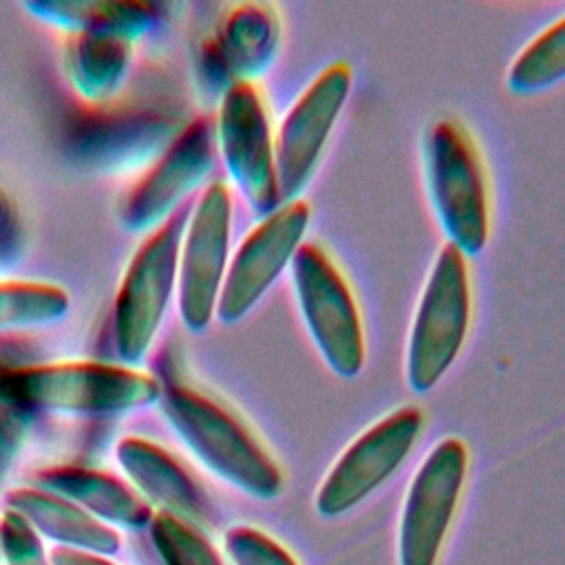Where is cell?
I'll return each instance as SVG.
<instances>
[{
    "instance_id": "obj_1",
    "label": "cell",
    "mask_w": 565,
    "mask_h": 565,
    "mask_svg": "<svg viewBox=\"0 0 565 565\" xmlns=\"http://www.w3.org/2000/svg\"><path fill=\"white\" fill-rule=\"evenodd\" d=\"M159 399L177 435L207 470L256 499L282 492L280 463L236 411L190 384H170Z\"/></svg>"
},
{
    "instance_id": "obj_2",
    "label": "cell",
    "mask_w": 565,
    "mask_h": 565,
    "mask_svg": "<svg viewBox=\"0 0 565 565\" xmlns=\"http://www.w3.org/2000/svg\"><path fill=\"white\" fill-rule=\"evenodd\" d=\"M161 397V384L128 364L53 362L4 369L0 404L73 415H119Z\"/></svg>"
},
{
    "instance_id": "obj_3",
    "label": "cell",
    "mask_w": 565,
    "mask_h": 565,
    "mask_svg": "<svg viewBox=\"0 0 565 565\" xmlns=\"http://www.w3.org/2000/svg\"><path fill=\"white\" fill-rule=\"evenodd\" d=\"M424 181L446 243L466 258L490 238L488 177L472 135L455 117L433 119L422 135Z\"/></svg>"
},
{
    "instance_id": "obj_4",
    "label": "cell",
    "mask_w": 565,
    "mask_h": 565,
    "mask_svg": "<svg viewBox=\"0 0 565 565\" xmlns=\"http://www.w3.org/2000/svg\"><path fill=\"white\" fill-rule=\"evenodd\" d=\"M472 318L468 258L444 245L422 287L406 340L404 375L413 393L433 391L459 358Z\"/></svg>"
},
{
    "instance_id": "obj_5",
    "label": "cell",
    "mask_w": 565,
    "mask_h": 565,
    "mask_svg": "<svg viewBox=\"0 0 565 565\" xmlns=\"http://www.w3.org/2000/svg\"><path fill=\"white\" fill-rule=\"evenodd\" d=\"M289 276L302 324L324 364L338 377H358L366 362L364 324L338 263L322 245L305 241L289 265Z\"/></svg>"
},
{
    "instance_id": "obj_6",
    "label": "cell",
    "mask_w": 565,
    "mask_h": 565,
    "mask_svg": "<svg viewBox=\"0 0 565 565\" xmlns=\"http://www.w3.org/2000/svg\"><path fill=\"white\" fill-rule=\"evenodd\" d=\"M185 216L174 214L139 245L128 263L115 296V347L119 358L132 366L141 362L163 322L172 294L177 291L179 249Z\"/></svg>"
},
{
    "instance_id": "obj_7",
    "label": "cell",
    "mask_w": 565,
    "mask_h": 565,
    "mask_svg": "<svg viewBox=\"0 0 565 565\" xmlns=\"http://www.w3.org/2000/svg\"><path fill=\"white\" fill-rule=\"evenodd\" d=\"M214 139L232 183L258 218L282 205L276 172V132L256 82H236L223 90Z\"/></svg>"
},
{
    "instance_id": "obj_8",
    "label": "cell",
    "mask_w": 565,
    "mask_h": 565,
    "mask_svg": "<svg viewBox=\"0 0 565 565\" xmlns=\"http://www.w3.org/2000/svg\"><path fill=\"white\" fill-rule=\"evenodd\" d=\"M424 424L417 406H399L362 430L320 481L313 497L316 512L322 519H338L369 499L408 459Z\"/></svg>"
},
{
    "instance_id": "obj_9",
    "label": "cell",
    "mask_w": 565,
    "mask_h": 565,
    "mask_svg": "<svg viewBox=\"0 0 565 565\" xmlns=\"http://www.w3.org/2000/svg\"><path fill=\"white\" fill-rule=\"evenodd\" d=\"M468 475V448L459 437H444L428 450L408 483L399 527V565H437L452 527Z\"/></svg>"
},
{
    "instance_id": "obj_10",
    "label": "cell",
    "mask_w": 565,
    "mask_h": 565,
    "mask_svg": "<svg viewBox=\"0 0 565 565\" xmlns=\"http://www.w3.org/2000/svg\"><path fill=\"white\" fill-rule=\"evenodd\" d=\"M232 194L223 181L201 192L185 221L179 249V313L185 329L199 333L216 318V305L230 265Z\"/></svg>"
},
{
    "instance_id": "obj_11",
    "label": "cell",
    "mask_w": 565,
    "mask_h": 565,
    "mask_svg": "<svg viewBox=\"0 0 565 565\" xmlns=\"http://www.w3.org/2000/svg\"><path fill=\"white\" fill-rule=\"evenodd\" d=\"M349 62L327 64L287 108L276 130V172L282 203L300 199L316 174L335 121L349 99Z\"/></svg>"
},
{
    "instance_id": "obj_12",
    "label": "cell",
    "mask_w": 565,
    "mask_h": 565,
    "mask_svg": "<svg viewBox=\"0 0 565 565\" xmlns=\"http://www.w3.org/2000/svg\"><path fill=\"white\" fill-rule=\"evenodd\" d=\"M309 221V203L296 199L260 216L245 234L230 256L216 305V318L223 324L241 322L263 300L305 243Z\"/></svg>"
},
{
    "instance_id": "obj_13",
    "label": "cell",
    "mask_w": 565,
    "mask_h": 565,
    "mask_svg": "<svg viewBox=\"0 0 565 565\" xmlns=\"http://www.w3.org/2000/svg\"><path fill=\"white\" fill-rule=\"evenodd\" d=\"M216 159L214 124L199 117L185 124L152 168L126 192L119 223L126 232H152L170 221L179 203L212 172Z\"/></svg>"
},
{
    "instance_id": "obj_14",
    "label": "cell",
    "mask_w": 565,
    "mask_h": 565,
    "mask_svg": "<svg viewBox=\"0 0 565 565\" xmlns=\"http://www.w3.org/2000/svg\"><path fill=\"white\" fill-rule=\"evenodd\" d=\"M282 44L280 13L269 2L234 4L207 44V66L227 86L254 82L278 57ZM223 88V90H225Z\"/></svg>"
},
{
    "instance_id": "obj_15",
    "label": "cell",
    "mask_w": 565,
    "mask_h": 565,
    "mask_svg": "<svg viewBox=\"0 0 565 565\" xmlns=\"http://www.w3.org/2000/svg\"><path fill=\"white\" fill-rule=\"evenodd\" d=\"M117 459L137 490L159 503L163 512L190 523H205L212 516V503L201 483L161 446L126 437L117 446Z\"/></svg>"
},
{
    "instance_id": "obj_16",
    "label": "cell",
    "mask_w": 565,
    "mask_h": 565,
    "mask_svg": "<svg viewBox=\"0 0 565 565\" xmlns=\"http://www.w3.org/2000/svg\"><path fill=\"white\" fill-rule=\"evenodd\" d=\"M174 117L163 110L115 113L90 119L73 137L77 152L97 166L130 161L135 152L152 150L163 139H172Z\"/></svg>"
},
{
    "instance_id": "obj_17",
    "label": "cell",
    "mask_w": 565,
    "mask_h": 565,
    "mask_svg": "<svg viewBox=\"0 0 565 565\" xmlns=\"http://www.w3.org/2000/svg\"><path fill=\"white\" fill-rule=\"evenodd\" d=\"M24 9L38 20L68 33H99L135 42L157 22V7L132 0H44L26 2Z\"/></svg>"
},
{
    "instance_id": "obj_18",
    "label": "cell",
    "mask_w": 565,
    "mask_h": 565,
    "mask_svg": "<svg viewBox=\"0 0 565 565\" xmlns=\"http://www.w3.org/2000/svg\"><path fill=\"white\" fill-rule=\"evenodd\" d=\"M62 62L73 90L90 104H102L124 84L132 62V42L99 33H68Z\"/></svg>"
},
{
    "instance_id": "obj_19",
    "label": "cell",
    "mask_w": 565,
    "mask_h": 565,
    "mask_svg": "<svg viewBox=\"0 0 565 565\" xmlns=\"http://www.w3.org/2000/svg\"><path fill=\"white\" fill-rule=\"evenodd\" d=\"M40 486L73 501L82 510L121 525H143L150 519L148 503L113 475L62 466L40 472Z\"/></svg>"
},
{
    "instance_id": "obj_20",
    "label": "cell",
    "mask_w": 565,
    "mask_h": 565,
    "mask_svg": "<svg viewBox=\"0 0 565 565\" xmlns=\"http://www.w3.org/2000/svg\"><path fill=\"white\" fill-rule=\"evenodd\" d=\"M9 510L18 512L29 521L31 527L42 530L55 541L66 543L77 550H97V552H115L119 539L106 525L97 523L93 514L75 505L73 501L49 492L22 488L7 497Z\"/></svg>"
},
{
    "instance_id": "obj_21",
    "label": "cell",
    "mask_w": 565,
    "mask_h": 565,
    "mask_svg": "<svg viewBox=\"0 0 565 565\" xmlns=\"http://www.w3.org/2000/svg\"><path fill=\"white\" fill-rule=\"evenodd\" d=\"M565 79V15L534 35L512 60L505 84L514 95H536Z\"/></svg>"
},
{
    "instance_id": "obj_22",
    "label": "cell",
    "mask_w": 565,
    "mask_h": 565,
    "mask_svg": "<svg viewBox=\"0 0 565 565\" xmlns=\"http://www.w3.org/2000/svg\"><path fill=\"white\" fill-rule=\"evenodd\" d=\"M68 294L49 282L0 280V333L46 327L66 316Z\"/></svg>"
},
{
    "instance_id": "obj_23",
    "label": "cell",
    "mask_w": 565,
    "mask_h": 565,
    "mask_svg": "<svg viewBox=\"0 0 565 565\" xmlns=\"http://www.w3.org/2000/svg\"><path fill=\"white\" fill-rule=\"evenodd\" d=\"M152 541L166 565H225L210 539L174 514L159 512L152 519Z\"/></svg>"
},
{
    "instance_id": "obj_24",
    "label": "cell",
    "mask_w": 565,
    "mask_h": 565,
    "mask_svg": "<svg viewBox=\"0 0 565 565\" xmlns=\"http://www.w3.org/2000/svg\"><path fill=\"white\" fill-rule=\"evenodd\" d=\"M232 565H300L274 536L252 525H234L223 536Z\"/></svg>"
},
{
    "instance_id": "obj_25",
    "label": "cell",
    "mask_w": 565,
    "mask_h": 565,
    "mask_svg": "<svg viewBox=\"0 0 565 565\" xmlns=\"http://www.w3.org/2000/svg\"><path fill=\"white\" fill-rule=\"evenodd\" d=\"M4 554L11 565H46L40 541L33 534V527L24 516L13 510H7L0 525Z\"/></svg>"
},
{
    "instance_id": "obj_26",
    "label": "cell",
    "mask_w": 565,
    "mask_h": 565,
    "mask_svg": "<svg viewBox=\"0 0 565 565\" xmlns=\"http://www.w3.org/2000/svg\"><path fill=\"white\" fill-rule=\"evenodd\" d=\"M24 236L20 214L13 201L0 190V271L11 267V263L20 256Z\"/></svg>"
},
{
    "instance_id": "obj_27",
    "label": "cell",
    "mask_w": 565,
    "mask_h": 565,
    "mask_svg": "<svg viewBox=\"0 0 565 565\" xmlns=\"http://www.w3.org/2000/svg\"><path fill=\"white\" fill-rule=\"evenodd\" d=\"M20 441H22L20 411L0 404V481L7 468L11 466L13 455L20 448Z\"/></svg>"
},
{
    "instance_id": "obj_28",
    "label": "cell",
    "mask_w": 565,
    "mask_h": 565,
    "mask_svg": "<svg viewBox=\"0 0 565 565\" xmlns=\"http://www.w3.org/2000/svg\"><path fill=\"white\" fill-rule=\"evenodd\" d=\"M51 563L53 565H110V563H104L90 554H84V552H77L73 547H62V550H55L51 554Z\"/></svg>"
}]
</instances>
